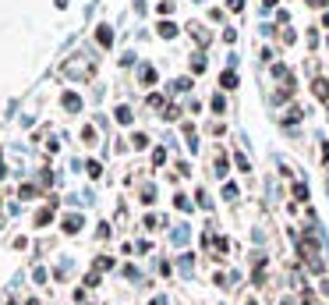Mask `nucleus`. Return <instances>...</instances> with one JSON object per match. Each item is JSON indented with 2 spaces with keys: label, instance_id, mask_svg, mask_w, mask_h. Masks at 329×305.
I'll use <instances>...</instances> for the list:
<instances>
[{
  "label": "nucleus",
  "instance_id": "5",
  "mask_svg": "<svg viewBox=\"0 0 329 305\" xmlns=\"http://www.w3.org/2000/svg\"><path fill=\"white\" fill-rule=\"evenodd\" d=\"M223 86H227V89H237V74H234V71L223 74Z\"/></svg>",
  "mask_w": 329,
  "mask_h": 305
},
{
  "label": "nucleus",
  "instance_id": "9",
  "mask_svg": "<svg viewBox=\"0 0 329 305\" xmlns=\"http://www.w3.org/2000/svg\"><path fill=\"white\" fill-rule=\"evenodd\" d=\"M326 25H329V14H326Z\"/></svg>",
  "mask_w": 329,
  "mask_h": 305
},
{
  "label": "nucleus",
  "instance_id": "4",
  "mask_svg": "<svg viewBox=\"0 0 329 305\" xmlns=\"http://www.w3.org/2000/svg\"><path fill=\"white\" fill-rule=\"evenodd\" d=\"M64 106H67V110H78V106H81V100H78L74 92H67V96H64Z\"/></svg>",
  "mask_w": 329,
  "mask_h": 305
},
{
  "label": "nucleus",
  "instance_id": "1",
  "mask_svg": "<svg viewBox=\"0 0 329 305\" xmlns=\"http://www.w3.org/2000/svg\"><path fill=\"white\" fill-rule=\"evenodd\" d=\"M159 36H163V40H174V36H177V28H174L170 22H163V25H159Z\"/></svg>",
  "mask_w": 329,
  "mask_h": 305
},
{
  "label": "nucleus",
  "instance_id": "2",
  "mask_svg": "<svg viewBox=\"0 0 329 305\" xmlns=\"http://www.w3.org/2000/svg\"><path fill=\"white\" fill-rule=\"evenodd\" d=\"M99 43H103V46H110V43H113V32H110L106 25H99Z\"/></svg>",
  "mask_w": 329,
  "mask_h": 305
},
{
  "label": "nucleus",
  "instance_id": "3",
  "mask_svg": "<svg viewBox=\"0 0 329 305\" xmlns=\"http://www.w3.org/2000/svg\"><path fill=\"white\" fill-rule=\"evenodd\" d=\"M78 227H81V216H67V220H64V231H71V234H74Z\"/></svg>",
  "mask_w": 329,
  "mask_h": 305
},
{
  "label": "nucleus",
  "instance_id": "6",
  "mask_svg": "<svg viewBox=\"0 0 329 305\" xmlns=\"http://www.w3.org/2000/svg\"><path fill=\"white\" fill-rule=\"evenodd\" d=\"M174 242H177V245L188 242V227H177V231H174Z\"/></svg>",
  "mask_w": 329,
  "mask_h": 305
},
{
  "label": "nucleus",
  "instance_id": "8",
  "mask_svg": "<svg viewBox=\"0 0 329 305\" xmlns=\"http://www.w3.org/2000/svg\"><path fill=\"white\" fill-rule=\"evenodd\" d=\"M50 216H53V210H39V216H35V224H46Z\"/></svg>",
  "mask_w": 329,
  "mask_h": 305
},
{
  "label": "nucleus",
  "instance_id": "7",
  "mask_svg": "<svg viewBox=\"0 0 329 305\" xmlns=\"http://www.w3.org/2000/svg\"><path fill=\"white\" fill-rule=\"evenodd\" d=\"M117 121H120V124H128V121H131V110H128V106H120V110H117Z\"/></svg>",
  "mask_w": 329,
  "mask_h": 305
}]
</instances>
